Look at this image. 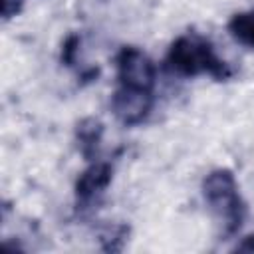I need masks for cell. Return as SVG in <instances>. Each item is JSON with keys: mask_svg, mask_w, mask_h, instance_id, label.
<instances>
[{"mask_svg": "<svg viewBox=\"0 0 254 254\" xmlns=\"http://www.w3.org/2000/svg\"><path fill=\"white\" fill-rule=\"evenodd\" d=\"M26 0H2V20H12L24 10Z\"/></svg>", "mask_w": 254, "mask_h": 254, "instance_id": "30bf717a", "label": "cell"}, {"mask_svg": "<svg viewBox=\"0 0 254 254\" xmlns=\"http://www.w3.org/2000/svg\"><path fill=\"white\" fill-rule=\"evenodd\" d=\"M165 64L173 73L181 77H196L206 73L216 81H226L234 75V69L216 56L212 44L196 32L181 34L169 46Z\"/></svg>", "mask_w": 254, "mask_h": 254, "instance_id": "6da1fadb", "label": "cell"}, {"mask_svg": "<svg viewBox=\"0 0 254 254\" xmlns=\"http://www.w3.org/2000/svg\"><path fill=\"white\" fill-rule=\"evenodd\" d=\"M117 81L123 87L153 91L157 83V67L153 60L135 46H123L115 56Z\"/></svg>", "mask_w": 254, "mask_h": 254, "instance_id": "3957f363", "label": "cell"}, {"mask_svg": "<svg viewBox=\"0 0 254 254\" xmlns=\"http://www.w3.org/2000/svg\"><path fill=\"white\" fill-rule=\"evenodd\" d=\"M113 179V167L107 161H89V165L79 173L73 194L77 208H91L99 202L105 189L111 185Z\"/></svg>", "mask_w": 254, "mask_h": 254, "instance_id": "5b68a950", "label": "cell"}, {"mask_svg": "<svg viewBox=\"0 0 254 254\" xmlns=\"http://www.w3.org/2000/svg\"><path fill=\"white\" fill-rule=\"evenodd\" d=\"M153 105H155L153 91L119 85L111 95V111L117 117V121L125 127L141 125L153 111Z\"/></svg>", "mask_w": 254, "mask_h": 254, "instance_id": "277c9868", "label": "cell"}, {"mask_svg": "<svg viewBox=\"0 0 254 254\" xmlns=\"http://www.w3.org/2000/svg\"><path fill=\"white\" fill-rule=\"evenodd\" d=\"M226 30L238 44L254 50V8L232 14L226 24Z\"/></svg>", "mask_w": 254, "mask_h": 254, "instance_id": "52a82bcc", "label": "cell"}, {"mask_svg": "<svg viewBox=\"0 0 254 254\" xmlns=\"http://www.w3.org/2000/svg\"><path fill=\"white\" fill-rule=\"evenodd\" d=\"M79 44H81V38L77 34H69L64 44H62V64L67 65V67H73L75 65V60H77V52H79Z\"/></svg>", "mask_w": 254, "mask_h": 254, "instance_id": "9c48e42d", "label": "cell"}, {"mask_svg": "<svg viewBox=\"0 0 254 254\" xmlns=\"http://www.w3.org/2000/svg\"><path fill=\"white\" fill-rule=\"evenodd\" d=\"M204 202L208 204V208L212 210V214L218 218L222 232L220 238L228 240L230 236H234L244 220H246V202L238 190V183L236 177L230 169H214L210 171L200 185Z\"/></svg>", "mask_w": 254, "mask_h": 254, "instance_id": "7a4b0ae2", "label": "cell"}, {"mask_svg": "<svg viewBox=\"0 0 254 254\" xmlns=\"http://www.w3.org/2000/svg\"><path fill=\"white\" fill-rule=\"evenodd\" d=\"M103 123L97 117H83L75 123L73 137L77 143V149L85 161H95L101 139H103Z\"/></svg>", "mask_w": 254, "mask_h": 254, "instance_id": "8992f818", "label": "cell"}, {"mask_svg": "<svg viewBox=\"0 0 254 254\" xmlns=\"http://www.w3.org/2000/svg\"><path fill=\"white\" fill-rule=\"evenodd\" d=\"M129 224H111L105 226L99 232V240H101V248L105 252H121L127 238H129Z\"/></svg>", "mask_w": 254, "mask_h": 254, "instance_id": "ba28073f", "label": "cell"}, {"mask_svg": "<svg viewBox=\"0 0 254 254\" xmlns=\"http://www.w3.org/2000/svg\"><path fill=\"white\" fill-rule=\"evenodd\" d=\"M236 252H254V232L252 234H246L236 246H234Z\"/></svg>", "mask_w": 254, "mask_h": 254, "instance_id": "8fae6325", "label": "cell"}]
</instances>
